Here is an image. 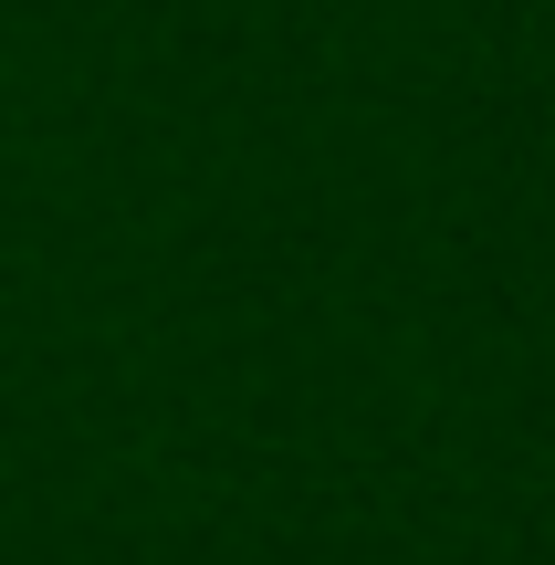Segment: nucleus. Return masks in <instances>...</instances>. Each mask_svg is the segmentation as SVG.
I'll return each instance as SVG.
<instances>
[]
</instances>
